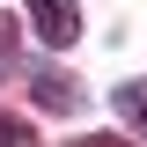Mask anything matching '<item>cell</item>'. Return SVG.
<instances>
[{"mask_svg": "<svg viewBox=\"0 0 147 147\" xmlns=\"http://www.w3.org/2000/svg\"><path fill=\"white\" fill-rule=\"evenodd\" d=\"M22 7H30V30L44 37V44H74V37H81V7H74V0H22Z\"/></svg>", "mask_w": 147, "mask_h": 147, "instance_id": "cell-1", "label": "cell"}, {"mask_svg": "<svg viewBox=\"0 0 147 147\" xmlns=\"http://www.w3.org/2000/svg\"><path fill=\"white\" fill-rule=\"evenodd\" d=\"M30 96H37V110H81V88H74L66 74H52V66H37Z\"/></svg>", "mask_w": 147, "mask_h": 147, "instance_id": "cell-2", "label": "cell"}, {"mask_svg": "<svg viewBox=\"0 0 147 147\" xmlns=\"http://www.w3.org/2000/svg\"><path fill=\"white\" fill-rule=\"evenodd\" d=\"M110 110H118V118L147 140V74H140V81H125V88H110Z\"/></svg>", "mask_w": 147, "mask_h": 147, "instance_id": "cell-3", "label": "cell"}, {"mask_svg": "<svg viewBox=\"0 0 147 147\" xmlns=\"http://www.w3.org/2000/svg\"><path fill=\"white\" fill-rule=\"evenodd\" d=\"M0 147H37V140H30V125H22L15 110H0Z\"/></svg>", "mask_w": 147, "mask_h": 147, "instance_id": "cell-4", "label": "cell"}, {"mask_svg": "<svg viewBox=\"0 0 147 147\" xmlns=\"http://www.w3.org/2000/svg\"><path fill=\"white\" fill-rule=\"evenodd\" d=\"M7 59H15V15H0V74H7Z\"/></svg>", "mask_w": 147, "mask_h": 147, "instance_id": "cell-5", "label": "cell"}, {"mask_svg": "<svg viewBox=\"0 0 147 147\" xmlns=\"http://www.w3.org/2000/svg\"><path fill=\"white\" fill-rule=\"evenodd\" d=\"M74 147H132V140H118V132H81Z\"/></svg>", "mask_w": 147, "mask_h": 147, "instance_id": "cell-6", "label": "cell"}]
</instances>
